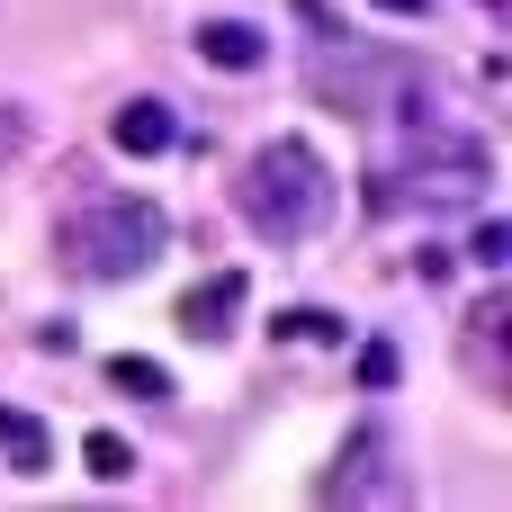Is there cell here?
I'll return each instance as SVG.
<instances>
[{
	"instance_id": "cell-1",
	"label": "cell",
	"mask_w": 512,
	"mask_h": 512,
	"mask_svg": "<svg viewBox=\"0 0 512 512\" xmlns=\"http://www.w3.org/2000/svg\"><path fill=\"white\" fill-rule=\"evenodd\" d=\"M234 198H243L252 234H270V243H315V234H324V216H333V171H324V153H315V144L270 135V144L243 162Z\"/></svg>"
},
{
	"instance_id": "cell-2",
	"label": "cell",
	"mask_w": 512,
	"mask_h": 512,
	"mask_svg": "<svg viewBox=\"0 0 512 512\" xmlns=\"http://www.w3.org/2000/svg\"><path fill=\"white\" fill-rule=\"evenodd\" d=\"M54 243H63V270H81V279H135V270H153L171 225L153 198H81Z\"/></svg>"
},
{
	"instance_id": "cell-3",
	"label": "cell",
	"mask_w": 512,
	"mask_h": 512,
	"mask_svg": "<svg viewBox=\"0 0 512 512\" xmlns=\"http://www.w3.org/2000/svg\"><path fill=\"white\" fill-rule=\"evenodd\" d=\"M243 297H252V279H243V270H207L198 288H180L171 324H180L189 342H225V333H234V315H243Z\"/></svg>"
},
{
	"instance_id": "cell-4",
	"label": "cell",
	"mask_w": 512,
	"mask_h": 512,
	"mask_svg": "<svg viewBox=\"0 0 512 512\" xmlns=\"http://www.w3.org/2000/svg\"><path fill=\"white\" fill-rule=\"evenodd\" d=\"M108 144L135 153V162H153V153L180 144V108H171V99H126V108L108 117Z\"/></svg>"
},
{
	"instance_id": "cell-5",
	"label": "cell",
	"mask_w": 512,
	"mask_h": 512,
	"mask_svg": "<svg viewBox=\"0 0 512 512\" xmlns=\"http://www.w3.org/2000/svg\"><path fill=\"white\" fill-rule=\"evenodd\" d=\"M198 63H216V72H261V63H270V36H261L252 18H207V27H198Z\"/></svg>"
},
{
	"instance_id": "cell-6",
	"label": "cell",
	"mask_w": 512,
	"mask_h": 512,
	"mask_svg": "<svg viewBox=\"0 0 512 512\" xmlns=\"http://www.w3.org/2000/svg\"><path fill=\"white\" fill-rule=\"evenodd\" d=\"M0 459H9L18 477H45V468H54V432H45L36 414H18V405H0Z\"/></svg>"
},
{
	"instance_id": "cell-7",
	"label": "cell",
	"mask_w": 512,
	"mask_h": 512,
	"mask_svg": "<svg viewBox=\"0 0 512 512\" xmlns=\"http://www.w3.org/2000/svg\"><path fill=\"white\" fill-rule=\"evenodd\" d=\"M108 387H126L135 405H162L171 396V369L162 360H108Z\"/></svg>"
},
{
	"instance_id": "cell-8",
	"label": "cell",
	"mask_w": 512,
	"mask_h": 512,
	"mask_svg": "<svg viewBox=\"0 0 512 512\" xmlns=\"http://www.w3.org/2000/svg\"><path fill=\"white\" fill-rule=\"evenodd\" d=\"M279 342H342V315L333 306H288L279 315Z\"/></svg>"
},
{
	"instance_id": "cell-9",
	"label": "cell",
	"mask_w": 512,
	"mask_h": 512,
	"mask_svg": "<svg viewBox=\"0 0 512 512\" xmlns=\"http://www.w3.org/2000/svg\"><path fill=\"white\" fill-rule=\"evenodd\" d=\"M81 459H90V477H108V486H117V477H135V450H126L117 432H90V441H81Z\"/></svg>"
},
{
	"instance_id": "cell-10",
	"label": "cell",
	"mask_w": 512,
	"mask_h": 512,
	"mask_svg": "<svg viewBox=\"0 0 512 512\" xmlns=\"http://www.w3.org/2000/svg\"><path fill=\"white\" fill-rule=\"evenodd\" d=\"M468 261H477V270H504V261H512V225H477Z\"/></svg>"
},
{
	"instance_id": "cell-11",
	"label": "cell",
	"mask_w": 512,
	"mask_h": 512,
	"mask_svg": "<svg viewBox=\"0 0 512 512\" xmlns=\"http://www.w3.org/2000/svg\"><path fill=\"white\" fill-rule=\"evenodd\" d=\"M360 387H396V351H387V342L360 351Z\"/></svg>"
},
{
	"instance_id": "cell-12",
	"label": "cell",
	"mask_w": 512,
	"mask_h": 512,
	"mask_svg": "<svg viewBox=\"0 0 512 512\" xmlns=\"http://www.w3.org/2000/svg\"><path fill=\"white\" fill-rule=\"evenodd\" d=\"M369 9H396V18H423L432 0H369Z\"/></svg>"
}]
</instances>
